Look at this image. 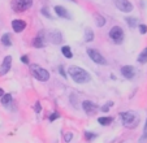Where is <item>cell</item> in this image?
Listing matches in <instances>:
<instances>
[{"mask_svg": "<svg viewBox=\"0 0 147 143\" xmlns=\"http://www.w3.org/2000/svg\"><path fill=\"white\" fill-rule=\"evenodd\" d=\"M34 109H35V112H36V113H39V112H40V111H42L40 103H39V102H36V103H35V105H34Z\"/></svg>", "mask_w": 147, "mask_h": 143, "instance_id": "1f68e13d", "label": "cell"}, {"mask_svg": "<svg viewBox=\"0 0 147 143\" xmlns=\"http://www.w3.org/2000/svg\"><path fill=\"white\" fill-rule=\"evenodd\" d=\"M83 137H85V139L87 140V142H91L92 139H95L96 138V134L92 132H89V130H86V132H83Z\"/></svg>", "mask_w": 147, "mask_h": 143, "instance_id": "7402d4cb", "label": "cell"}, {"mask_svg": "<svg viewBox=\"0 0 147 143\" xmlns=\"http://www.w3.org/2000/svg\"><path fill=\"white\" fill-rule=\"evenodd\" d=\"M87 55H89V57L91 59L94 63L99 64V65H106L107 64V60L104 59V56H103L99 51L94 50V48H89V50H87Z\"/></svg>", "mask_w": 147, "mask_h": 143, "instance_id": "5b68a950", "label": "cell"}, {"mask_svg": "<svg viewBox=\"0 0 147 143\" xmlns=\"http://www.w3.org/2000/svg\"><path fill=\"white\" fill-rule=\"evenodd\" d=\"M0 99H1V104L7 105L12 100V94H4V95L0 98Z\"/></svg>", "mask_w": 147, "mask_h": 143, "instance_id": "cb8c5ba5", "label": "cell"}, {"mask_svg": "<svg viewBox=\"0 0 147 143\" xmlns=\"http://www.w3.org/2000/svg\"><path fill=\"white\" fill-rule=\"evenodd\" d=\"M112 104H113V103L109 102L107 105H103V107H102V112H108V111H109V107H111Z\"/></svg>", "mask_w": 147, "mask_h": 143, "instance_id": "83f0119b", "label": "cell"}, {"mask_svg": "<svg viewBox=\"0 0 147 143\" xmlns=\"http://www.w3.org/2000/svg\"><path fill=\"white\" fill-rule=\"evenodd\" d=\"M115 5L119 11L125 12V13H129V12L133 11V4L129 1V0H113Z\"/></svg>", "mask_w": 147, "mask_h": 143, "instance_id": "8992f818", "label": "cell"}, {"mask_svg": "<svg viewBox=\"0 0 147 143\" xmlns=\"http://www.w3.org/2000/svg\"><path fill=\"white\" fill-rule=\"evenodd\" d=\"M59 72H60L61 77H64V80H65V78H67V73H65V70H64V66L60 65V68H59Z\"/></svg>", "mask_w": 147, "mask_h": 143, "instance_id": "f546056e", "label": "cell"}, {"mask_svg": "<svg viewBox=\"0 0 147 143\" xmlns=\"http://www.w3.org/2000/svg\"><path fill=\"white\" fill-rule=\"evenodd\" d=\"M11 5H12V9H13L14 12H17V13H21V12H25L26 7L25 4H24L22 0H12L11 1Z\"/></svg>", "mask_w": 147, "mask_h": 143, "instance_id": "30bf717a", "label": "cell"}, {"mask_svg": "<svg viewBox=\"0 0 147 143\" xmlns=\"http://www.w3.org/2000/svg\"><path fill=\"white\" fill-rule=\"evenodd\" d=\"M139 33L146 34L147 33V25H139Z\"/></svg>", "mask_w": 147, "mask_h": 143, "instance_id": "f1b7e54d", "label": "cell"}, {"mask_svg": "<svg viewBox=\"0 0 147 143\" xmlns=\"http://www.w3.org/2000/svg\"><path fill=\"white\" fill-rule=\"evenodd\" d=\"M50 38H51V42L53 44H60L63 42V34L60 31L55 30V31H51L50 33Z\"/></svg>", "mask_w": 147, "mask_h": 143, "instance_id": "5bb4252c", "label": "cell"}, {"mask_svg": "<svg viewBox=\"0 0 147 143\" xmlns=\"http://www.w3.org/2000/svg\"><path fill=\"white\" fill-rule=\"evenodd\" d=\"M85 40L86 42H92L94 40V31H92L90 28H87L86 30H85Z\"/></svg>", "mask_w": 147, "mask_h": 143, "instance_id": "d6986e66", "label": "cell"}, {"mask_svg": "<svg viewBox=\"0 0 147 143\" xmlns=\"http://www.w3.org/2000/svg\"><path fill=\"white\" fill-rule=\"evenodd\" d=\"M21 63H24V64H29V57L26 55H24V56H21Z\"/></svg>", "mask_w": 147, "mask_h": 143, "instance_id": "d6a6232c", "label": "cell"}, {"mask_svg": "<svg viewBox=\"0 0 147 143\" xmlns=\"http://www.w3.org/2000/svg\"><path fill=\"white\" fill-rule=\"evenodd\" d=\"M70 1H74V3H76V1H77V0H70Z\"/></svg>", "mask_w": 147, "mask_h": 143, "instance_id": "e575fe53", "label": "cell"}, {"mask_svg": "<svg viewBox=\"0 0 147 143\" xmlns=\"http://www.w3.org/2000/svg\"><path fill=\"white\" fill-rule=\"evenodd\" d=\"M94 18L96 20V25H98V28H103V26L106 25V18L102 16V14H99V13H95L94 14Z\"/></svg>", "mask_w": 147, "mask_h": 143, "instance_id": "2e32d148", "label": "cell"}, {"mask_svg": "<svg viewBox=\"0 0 147 143\" xmlns=\"http://www.w3.org/2000/svg\"><path fill=\"white\" fill-rule=\"evenodd\" d=\"M60 117V115H59L57 112H53L50 115V121H55V120H57V118Z\"/></svg>", "mask_w": 147, "mask_h": 143, "instance_id": "484cf974", "label": "cell"}, {"mask_svg": "<svg viewBox=\"0 0 147 143\" xmlns=\"http://www.w3.org/2000/svg\"><path fill=\"white\" fill-rule=\"evenodd\" d=\"M55 12H56V14H57L59 17H61V18H67V20L72 18L69 12H68L64 7H61V5H56L55 7Z\"/></svg>", "mask_w": 147, "mask_h": 143, "instance_id": "4fadbf2b", "label": "cell"}, {"mask_svg": "<svg viewBox=\"0 0 147 143\" xmlns=\"http://www.w3.org/2000/svg\"><path fill=\"white\" fill-rule=\"evenodd\" d=\"M61 53H63V55H64L67 59H72L73 57L72 50H70L69 46H63V47H61Z\"/></svg>", "mask_w": 147, "mask_h": 143, "instance_id": "e0dca14e", "label": "cell"}, {"mask_svg": "<svg viewBox=\"0 0 147 143\" xmlns=\"http://www.w3.org/2000/svg\"><path fill=\"white\" fill-rule=\"evenodd\" d=\"M40 13L43 14V16H46L47 18H52V17H51V14H50V12H48V8H47V7L42 8V9H40Z\"/></svg>", "mask_w": 147, "mask_h": 143, "instance_id": "d4e9b609", "label": "cell"}, {"mask_svg": "<svg viewBox=\"0 0 147 143\" xmlns=\"http://www.w3.org/2000/svg\"><path fill=\"white\" fill-rule=\"evenodd\" d=\"M82 108L87 115H94V113L98 112V105L95 104V103L90 102V100H85V102L82 103Z\"/></svg>", "mask_w": 147, "mask_h": 143, "instance_id": "ba28073f", "label": "cell"}, {"mask_svg": "<svg viewBox=\"0 0 147 143\" xmlns=\"http://www.w3.org/2000/svg\"><path fill=\"white\" fill-rule=\"evenodd\" d=\"M138 63H141V64L147 63V47L144 48L143 51H142L141 53H139V56H138Z\"/></svg>", "mask_w": 147, "mask_h": 143, "instance_id": "44dd1931", "label": "cell"}, {"mask_svg": "<svg viewBox=\"0 0 147 143\" xmlns=\"http://www.w3.org/2000/svg\"><path fill=\"white\" fill-rule=\"evenodd\" d=\"M69 76L76 83H87L91 80V76L87 73L85 69L80 68V66L72 65L69 68Z\"/></svg>", "mask_w": 147, "mask_h": 143, "instance_id": "6da1fadb", "label": "cell"}, {"mask_svg": "<svg viewBox=\"0 0 147 143\" xmlns=\"http://www.w3.org/2000/svg\"><path fill=\"white\" fill-rule=\"evenodd\" d=\"M109 38L113 43L116 44H121L124 42V31L120 26H113V28L109 30Z\"/></svg>", "mask_w": 147, "mask_h": 143, "instance_id": "277c9868", "label": "cell"}, {"mask_svg": "<svg viewBox=\"0 0 147 143\" xmlns=\"http://www.w3.org/2000/svg\"><path fill=\"white\" fill-rule=\"evenodd\" d=\"M112 121H113V118L112 117H99L98 118V122H99L102 126H108Z\"/></svg>", "mask_w": 147, "mask_h": 143, "instance_id": "ac0fdd59", "label": "cell"}, {"mask_svg": "<svg viewBox=\"0 0 147 143\" xmlns=\"http://www.w3.org/2000/svg\"><path fill=\"white\" fill-rule=\"evenodd\" d=\"M30 72L33 74V77L36 78L38 81H40V82H47L50 80V73L45 68H42V66L36 65V64H33L30 66Z\"/></svg>", "mask_w": 147, "mask_h": 143, "instance_id": "3957f363", "label": "cell"}, {"mask_svg": "<svg viewBox=\"0 0 147 143\" xmlns=\"http://www.w3.org/2000/svg\"><path fill=\"white\" fill-rule=\"evenodd\" d=\"M22 1H24V4H25V7L28 9L30 8L31 5H33V0H22Z\"/></svg>", "mask_w": 147, "mask_h": 143, "instance_id": "4dcf8cb0", "label": "cell"}, {"mask_svg": "<svg viewBox=\"0 0 147 143\" xmlns=\"http://www.w3.org/2000/svg\"><path fill=\"white\" fill-rule=\"evenodd\" d=\"M33 46L35 48H42V47L45 46V31L40 30L38 34H36L35 39L33 40Z\"/></svg>", "mask_w": 147, "mask_h": 143, "instance_id": "8fae6325", "label": "cell"}, {"mask_svg": "<svg viewBox=\"0 0 147 143\" xmlns=\"http://www.w3.org/2000/svg\"><path fill=\"white\" fill-rule=\"evenodd\" d=\"M72 138H73V134H72V133H67V134L64 135V140H65L67 143H69L70 140H72Z\"/></svg>", "mask_w": 147, "mask_h": 143, "instance_id": "4316f807", "label": "cell"}, {"mask_svg": "<svg viewBox=\"0 0 147 143\" xmlns=\"http://www.w3.org/2000/svg\"><path fill=\"white\" fill-rule=\"evenodd\" d=\"M121 74L126 80H133L134 76H136V69L131 65H124L121 68Z\"/></svg>", "mask_w": 147, "mask_h": 143, "instance_id": "52a82bcc", "label": "cell"}, {"mask_svg": "<svg viewBox=\"0 0 147 143\" xmlns=\"http://www.w3.org/2000/svg\"><path fill=\"white\" fill-rule=\"evenodd\" d=\"M120 117H121L122 125L129 127V129H134L139 124V118L134 112H121L120 113Z\"/></svg>", "mask_w": 147, "mask_h": 143, "instance_id": "7a4b0ae2", "label": "cell"}, {"mask_svg": "<svg viewBox=\"0 0 147 143\" xmlns=\"http://www.w3.org/2000/svg\"><path fill=\"white\" fill-rule=\"evenodd\" d=\"M12 28H13L14 33H21V31L25 30L26 22L22 21V20H13L12 21Z\"/></svg>", "mask_w": 147, "mask_h": 143, "instance_id": "7c38bea8", "label": "cell"}, {"mask_svg": "<svg viewBox=\"0 0 147 143\" xmlns=\"http://www.w3.org/2000/svg\"><path fill=\"white\" fill-rule=\"evenodd\" d=\"M4 94H5V92H4V90H3V88H0V98L3 96Z\"/></svg>", "mask_w": 147, "mask_h": 143, "instance_id": "836d02e7", "label": "cell"}, {"mask_svg": "<svg viewBox=\"0 0 147 143\" xmlns=\"http://www.w3.org/2000/svg\"><path fill=\"white\" fill-rule=\"evenodd\" d=\"M139 143H147V120L144 122V127H143V134L139 138Z\"/></svg>", "mask_w": 147, "mask_h": 143, "instance_id": "603a6c76", "label": "cell"}, {"mask_svg": "<svg viewBox=\"0 0 147 143\" xmlns=\"http://www.w3.org/2000/svg\"><path fill=\"white\" fill-rule=\"evenodd\" d=\"M12 66V56H5V59L3 60L1 65H0V76H4L9 72Z\"/></svg>", "mask_w": 147, "mask_h": 143, "instance_id": "9c48e42d", "label": "cell"}, {"mask_svg": "<svg viewBox=\"0 0 147 143\" xmlns=\"http://www.w3.org/2000/svg\"><path fill=\"white\" fill-rule=\"evenodd\" d=\"M125 21H126V24L129 25L130 29L137 28V18L136 17H125Z\"/></svg>", "mask_w": 147, "mask_h": 143, "instance_id": "ffe728a7", "label": "cell"}, {"mask_svg": "<svg viewBox=\"0 0 147 143\" xmlns=\"http://www.w3.org/2000/svg\"><path fill=\"white\" fill-rule=\"evenodd\" d=\"M1 43H3L5 47H11V46H12L11 34H9V33H5L4 35H1Z\"/></svg>", "mask_w": 147, "mask_h": 143, "instance_id": "9a60e30c", "label": "cell"}]
</instances>
